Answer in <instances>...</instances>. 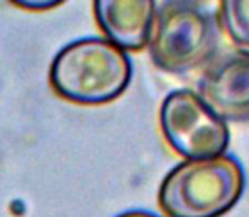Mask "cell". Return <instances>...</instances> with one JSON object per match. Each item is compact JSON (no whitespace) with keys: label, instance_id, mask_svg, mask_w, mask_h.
Wrapping results in <instances>:
<instances>
[{"label":"cell","instance_id":"6da1fadb","mask_svg":"<svg viewBox=\"0 0 249 217\" xmlns=\"http://www.w3.org/2000/svg\"><path fill=\"white\" fill-rule=\"evenodd\" d=\"M131 59L102 37H85L65 46L53 59L50 82L59 97L83 106L117 99L131 82Z\"/></svg>","mask_w":249,"mask_h":217},{"label":"cell","instance_id":"7a4b0ae2","mask_svg":"<svg viewBox=\"0 0 249 217\" xmlns=\"http://www.w3.org/2000/svg\"><path fill=\"white\" fill-rule=\"evenodd\" d=\"M244 190V171L232 156L188 160L166 175L160 205L168 217H220Z\"/></svg>","mask_w":249,"mask_h":217},{"label":"cell","instance_id":"3957f363","mask_svg":"<svg viewBox=\"0 0 249 217\" xmlns=\"http://www.w3.org/2000/svg\"><path fill=\"white\" fill-rule=\"evenodd\" d=\"M219 43L215 19L195 2L156 3L149 34L153 63L168 73H187L209 65Z\"/></svg>","mask_w":249,"mask_h":217},{"label":"cell","instance_id":"277c9868","mask_svg":"<svg viewBox=\"0 0 249 217\" xmlns=\"http://www.w3.org/2000/svg\"><path fill=\"white\" fill-rule=\"evenodd\" d=\"M160 121L168 145L183 158H217L229 145L226 121L192 90L171 92L161 106Z\"/></svg>","mask_w":249,"mask_h":217},{"label":"cell","instance_id":"5b68a950","mask_svg":"<svg viewBox=\"0 0 249 217\" xmlns=\"http://www.w3.org/2000/svg\"><path fill=\"white\" fill-rule=\"evenodd\" d=\"M198 97L222 121H249V51L213 58L198 80Z\"/></svg>","mask_w":249,"mask_h":217},{"label":"cell","instance_id":"8992f818","mask_svg":"<svg viewBox=\"0 0 249 217\" xmlns=\"http://www.w3.org/2000/svg\"><path fill=\"white\" fill-rule=\"evenodd\" d=\"M95 19L112 44L139 51L148 44L156 3L151 0H99Z\"/></svg>","mask_w":249,"mask_h":217},{"label":"cell","instance_id":"52a82bcc","mask_svg":"<svg viewBox=\"0 0 249 217\" xmlns=\"http://www.w3.org/2000/svg\"><path fill=\"white\" fill-rule=\"evenodd\" d=\"M220 20L232 41L249 48V0L220 2Z\"/></svg>","mask_w":249,"mask_h":217},{"label":"cell","instance_id":"ba28073f","mask_svg":"<svg viewBox=\"0 0 249 217\" xmlns=\"http://www.w3.org/2000/svg\"><path fill=\"white\" fill-rule=\"evenodd\" d=\"M14 5L20 7V9H27V10H48V9H53V7H58L59 3L63 2H56V0H50V2H22V0H16L12 2Z\"/></svg>","mask_w":249,"mask_h":217},{"label":"cell","instance_id":"9c48e42d","mask_svg":"<svg viewBox=\"0 0 249 217\" xmlns=\"http://www.w3.org/2000/svg\"><path fill=\"white\" fill-rule=\"evenodd\" d=\"M117 217H158L151 212H146V211H129V212H124V214L117 216Z\"/></svg>","mask_w":249,"mask_h":217}]
</instances>
